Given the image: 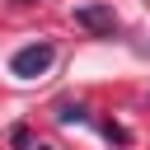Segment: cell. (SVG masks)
Returning <instances> with one entry per match:
<instances>
[{
  "label": "cell",
  "instance_id": "6da1fadb",
  "mask_svg": "<svg viewBox=\"0 0 150 150\" xmlns=\"http://www.w3.org/2000/svg\"><path fill=\"white\" fill-rule=\"evenodd\" d=\"M52 61H56V47H52V42H28V47H19V52L9 56V70H14L19 80H38V75H47Z\"/></svg>",
  "mask_w": 150,
  "mask_h": 150
},
{
  "label": "cell",
  "instance_id": "7a4b0ae2",
  "mask_svg": "<svg viewBox=\"0 0 150 150\" xmlns=\"http://www.w3.org/2000/svg\"><path fill=\"white\" fill-rule=\"evenodd\" d=\"M75 28H84V33H112L117 14H112V5H80L75 9Z\"/></svg>",
  "mask_w": 150,
  "mask_h": 150
},
{
  "label": "cell",
  "instance_id": "3957f363",
  "mask_svg": "<svg viewBox=\"0 0 150 150\" xmlns=\"http://www.w3.org/2000/svg\"><path fill=\"white\" fill-rule=\"evenodd\" d=\"M103 136H108V141H117V145H127V131H122L117 122H103Z\"/></svg>",
  "mask_w": 150,
  "mask_h": 150
},
{
  "label": "cell",
  "instance_id": "277c9868",
  "mask_svg": "<svg viewBox=\"0 0 150 150\" xmlns=\"http://www.w3.org/2000/svg\"><path fill=\"white\" fill-rule=\"evenodd\" d=\"M61 122H84V108H75V103H66V108H61Z\"/></svg>",
  "mask_w": 150,
  "mask_h": 150
},
{
  "label": "cell",
  "instance_id": "5b68a950",
  "mask_svg": "<svg viewBox=\"0 0 150 150\" xmlns=\"http://www.w3.org/2000/svg\"><path fill=\"white\" fill-rule=\"evenodd\" d=\"M14 5H33V0H14Z\"/></svg>",
  "mask_w": 150,
  "mask_h": 150
},
{
  "label": "cell",
  "instance_id": "8992f818",
  "mask_svg": "<svg viewBox=\"0 0 150 150\" xmlns=\"http://www.w3.org/2000/svg\"><path fill=\"white\" fill-rule=\"evenodd\" d=\"M38 150H52V145H38Z\"/></svg>",
  "mask_w": 150,
  "mask_h": 150
}]
</instances>
